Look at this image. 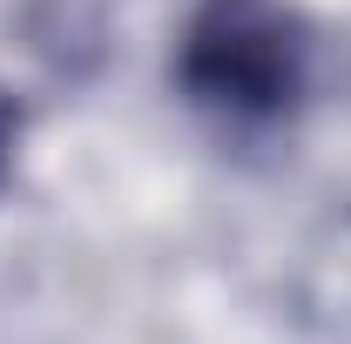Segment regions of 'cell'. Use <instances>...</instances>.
I'll use <instances>...</instances> for the list:
<instances>
[{
    "instance_id": "1",
    "label": "cell",
    "mask_w": 351,
    "mask_h": 344,
    "mask_svg": "<svg viewBox=\"0 0 351 344\" xmlns=\"http://www.w3.org/2000/svg\"><path fill=\"white\" fill-rule=\"evenodd\" d=\"M304 41L270 0H210L182 41V82L230 115H270L298 95Z\"/></svg>"
},
{
    "instance_id": "2",
    "label": "cell",
    "mask_w": 351,
    "mask_h": 344,
    "mask_svg": "<svg viewBox=\"0 0 351 344\" xmlns=\"http://www.w3.org/2000/svg\"><path fill=\"white\" fill-rule=\"evenodd\" d=\"M7 142H14V115H7V101H0V169H7Z\"/></svg>"
}]
</instances>
